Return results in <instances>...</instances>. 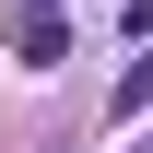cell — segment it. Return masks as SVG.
<instances>
[{
	"instance_id": "1",
	"label": "cell",
	"mask_w": 153,
	"mask_h": 153,
	"mask_svg": "<svg viewBox=\"0 0 153 153\" xmlns=\"http://www.w3.org/2000/svg\"><path fill=\"white\" fill-rule=\"evenodd\" d=\"M12 59H24V71H59V59H71V24H59V0H24V24H12Z\"/></svg>"
},
{
	"instance_id": "2",
	"label": "cell",
	"mask_w": 153,
	"mask_h": 153,
	"mask_svg": "<svg viewBox=\"0 0 153 153\" xmlns=\"http://www.w3.org/2000/svg\"><path fill=\"white\" fill-rule=\"evenodd\" d=\"M106 106H118V118H141V106H153V47L130 59V71H118V94H106Z\"/></svg>"
}]
</instances>
